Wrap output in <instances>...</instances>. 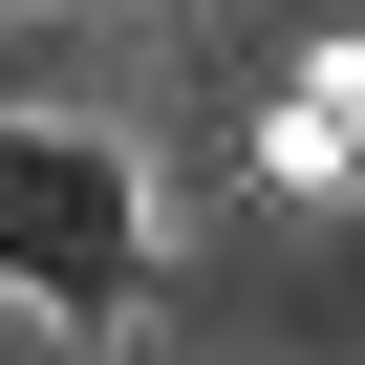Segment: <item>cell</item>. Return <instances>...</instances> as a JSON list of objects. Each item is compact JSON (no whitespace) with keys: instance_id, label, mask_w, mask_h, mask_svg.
<instances>
[{"instance_id":"1","label":"cell","mask_w":365,"mask_h":365,"mask_svg":"<svg viewBox=\"0 0 365 365\" xmlns=\"http://www.w3.org/2000/svg\"><path fill=\"white\" fill-rule=\"evenodd\" d=\"M0 301L43 322H129L150 301V172L65 108H0Z\"/></svg>"},{"instance_id":"2","label":"cell","mask_w":365,"mask_h":365,"mask_svg":"<svg viewBox=\"0 0 365 365\" xmlns=\"http://www.w3.org/2000/svg\"><path fill=\"white\" fill-rule=\"evenodd\" d=\"M301 172H365V65H322V108H301Z\"/></svg>"}]
</instances>
